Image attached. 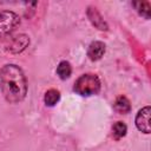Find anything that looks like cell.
Masks as SVG:
<instances>
[{
	"label": "cell",
	"instance_id": "1",
	"mask_svg": "<svg viewBox=\"0 0 151 151\" xmlns=\"http://www.w3.org/2000/svg\"><path fill=\"white\" fill-rule=\"evenodd\" d=\"M0 88L6 101L17 104L24 100L27 93V81L22 70L14 64L2 66L0 70Z\"/></svg>",
	"mask_w": 151,
	"mask_h": 151
},
{
	"label": "cell",
	"instance_id": "2",
	"mask_svg": "<svg viewBox=\"0 0 151 151\" xmlns=\"http://www.w3.org/2000/svg\"><path fill=\"white\" fill-rule=\"evenodd\" d=\"M74 92L80 96H93L100 90V80L96 74L86 73L80 76L73 86Z\"/></svg>",
	"mask_w": 151,
	"mask_h": 151
},
{
	"label": "cell",
	"instance_id": "3",
	"mask_svg": "<svg viewBox=\"0 0 151 151\" xmlns=\"http://www.w3.org/2000/svg\"><path fill=\"white\" fill-rule=\"evenodd\" d=\"M19 24L20 18L17 13L12 11H0V42L8 40Z\"/></svg>",
	"mask_w": 151,
	"mask_h": 151
},
{
	"label": "cell",
	"instance_id": "4",
	"mask_svg": "<svg viewBox=\"0 0 151 151\" xmlns=\"http://www.w3.org/2000/svg\"><path fill=\"white\" fill-rule=\"evenodd\" d=\"M29 44V39L26 34H18L15 37H11L6 42V51L9 53H20L22 52Z\"/></svg>",
	"mask_w": 151,
	"mask_h": 151
},
{
	"label": "cell",
	"instance_id": "5",
	"mask_svg": "<svg viewBox=\"0 0 151 151\" xmlns=\"http://www.w3.org/2000/svg\"><path fill=\"white\" fill-rule=\"evenodd\" d=\"M150 106H145L136 116V126L144 133H150Z\"/></svg>",
	"mask_w": 151,
	"mask_h": 151
},
{
	"label": "cell",
	"instance_id": "6",
	"mask_svg": "<svg viewBox=\"0 0 151 151\" xmlns=\"http://www.w3.org/2000/svg\"><path fill=\"white\" fill-rule=\"evenodd\" d=\"M87 17H88L90 21L92 22V25L96 26L98 29H100V31H106L107 29V24L105 22V20L103 19V17L100 15V13L97 11L96 7H88Z\"/></svg>",
	"mask_w": 151,
	"mask_h": 151
},
{
	"label": "cell",
	"instance_id": "7",
	"mask_svg": "<svg viewBox=\"0 0 151 151\" xmlns=\"http://www.w3.org/2000/svg\"><path fill=\"white\" fill-rule=\"evenodd\" d=\"M105 53V44L101 41H93L90 44L87 50V55L91 60H99Z\"/></svg>",
	"mask_w": 151,
	"mask_h": 151
},
{
	"label": "cell",
	"instance_id": "8",
	"mask_svg": "<svg viewBox=\"0 0 151 151\" xmlns=\"http://www.w3.org/2000/svg\"><path fill=\"white\" fill-rule=\"evenodd\" d=\"M114 110H116L117 112H119V113H123V114L130 112L131 105H130L129 99H127L126 97H124V96L118 97V98L116 99V101H114Z\"/></svg>",
	"mask_w": 151,
	"mask_h": 151
},
{
	"label": "cell",
	"instance_id": "9",
	"mask_svg": "<svg viewBox=\"0 0 151 151\" xmlns=\"http://www.w3.org/2000/svg\"><path fill=\"white\" fill-rule=\"evenodd\" d=\"M72 73V67L70 65L68 61L66 60H63L59 63V65L57 66V74L59 76L60 79H67Z\"/></svg>",
	"mask_w": 151,
	"mask_h": 151
},
{
	"label": "cell",
	"instance_id": "10",
	"mask_svg": "<svg viewBox=\"0 0 151 151\" xmlns=\"http://www.w3.org/2000/svg\"><path fill=\"white\" fill-rule=\"evenodd\" d=\"M59 99H60V92L54 88L46 91V93L44 96V101L47 106H54L59 101Z\"/></svg>",
	"mask_w": 151,
	"mask_h": 151
},
{
	"label": "cell",
	"instance_id": "11",
	"mask_svg": "<svg viewBox=\"0 0 151 151\" xmlns=\"http://www.w3.org/2000/svg\"><path fill=\"white\" fill-rule=\"evenodd\" d=\"M136 9L138 11V13L143 17H145L146 19L150 18V11H151V7H150V2L149 1H136L132 4Z\"/></svg>",
	"mask_w": 151,
	"mask_h": 151
},
{
	"label": "cell",
	"instance_id": "12",
	"mask_svg": "<svg viewBox=\"0 0 151 151\" xmlns=\"http://www.w3.org/2000/svg\"><path fill=\"white\" fill-rule=\"evenodd\" d=\"M126 131H127V127L123 122H117L112 126V134L116 139L123 138L126 134Z\"/></svg>",
	"mask_w": 151,
	"mask_h": 151
}]
</instances>
